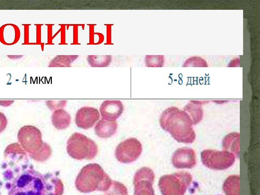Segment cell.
<instances>
[{
	"label": "cell",
	"instance_id": "obj_1",
	"mask_svg": "<svg viewBox=\"0 0 260 195\" xmlns=\"http://www.w3.org/2000/svg\"><path fill=\"white\" fill-rule=\"evenodd\" d=\"M13 172L6 171L5 178L8 195H62L61 180L51 174L42 175L33 168L23 165Z\"/></svg>",
	"mask_w": 260,
	"mask_h": 195
},
{
	"label": "cell",
	"instance_id": "obj_2",
	"mask_svg": "<svg viewBox=\"0 0 260 195\" xmlns=\"http://www.w3.org/2000/svg\"><path fill=\"white\" fill-rule=\"evenodd\" d=\"M159 123L161 128L178 142L191 143L196 139L193 122L184 110L175 107L168 108L161 113Z\"/></svg>",
	"mask_w": 260,
	"mask_h": 195
},
{
	"label": "cell",
	"instance_id": "obj_3",
	"mask_svg": "<svg viewBox=\"0 0 260 195\" xmlns=\"http://www.w3.org/2000/svg\"><path fill=\"white\" fill-rule=\"evenodd\" d=\"M112 181L98 164H89L83 167L76 179V186L81 191H91L96 188L104 189Z\"/></svg>",
	"mask_w": 260,
	"mask_h": 195
},
{
	"label": "cell",
	"instance_id": "obj_4",
	"mask_svg": "<svg viewBox=\"0 0 260 195\" xmlns=\"http://www.w3.org/2000/svg\"><path fill=\"white\" fill-rule=\"evenodd\" d=\"M30 134H27L24 126L18 133V141L24 149L30 155H35L34 159L39 161L47 160L51 155L52 151L50 146L42 140L41 133L39 132L34 138L37 131V128L29 125Z\"/></svg>",
	"mask_w": 260,
	"mask_h": 195
},
{
	"label": "cell",
	"instance_id": "obj_5",
	"mask_svg": "<svg viewBox=\"0 0 260 195\" xmlns=\"http://www.w3.org/2000/svg\"><path fill=\"white\" fill-rule=\"evenodd\" d=\"M67 151L73 158L77 160L92 159L98 151L95 143L80 133H74L69 138Z\"/></svg>",
	"mask_w": 260,
	"mask_h": 195
},
{
	"label": "cell",
	"instance_id": "obj_6",
	"mask_svg": "<svg viewBox=\"0 0 260 195\" xmlns=\"http://www.w3.org/2000/svg\"><path fill=\"white\" fill-rule=\"evenodd\" d=\"M192 179L190 173L181 171L161 176L158 186L162 195H184Z\"/></svg>",
	"mask_w": 260,
	"mask_h": 195
},
{
	"label": "cell",
	"instance_id": "obj_7",
	"mask_svg": "<svg viewBox=\"0 0 260 195\" xmlns=\"http://www.w3.org/2000/svg\"><path fill=\"white\" fill-rule=\"evenodd\" d=\"M203 164L212 170H223L231 167L234 163L235 156L225 150L206 149L201 153Z\"/></svg>",
	"mask_w": 260,
	"mask_h": 195
},
{
	"label": "cell",
	"instance_id": "obj_8",
	"mask_svg": "<svg viewBox=\"0 0 260 195\" xmlns=\"http://www.w3.org/2000/svg\"><path fill=\"white\" fill-rule=\"evenodd\" d=\"M142 149V145L138 140L130 138L118 145L115 151V157L120 162L129 164L139 158Z\"/></svg>",
	"mask_w": 260,
	"mask_h": 195
},
{
	"label": "cell",
	"instance_id": "obj_9",
	"mask_svg": "<svg viewBox=\"0 0 260 195\" xmlns=\"http://www.w3.org/2000/svg\"><path fill=\"white\" fill-rule=\"evenodd\" d=\"M172 164L178 169H190L196 164V153L193 149L183 147L177 149L173 154Z\"/></svg>",
	"mask_w": 260,
	"mask_h": 195
},
{
	"label": "cell",
	"instance_id": "obj_10",
	"mask_svg": "<svg viewBox=\"0 0 260 195\" xmlns=\"http://www.w3.org/2000/svg\"><path fill=\"white\" fill-rule=\"evenodd\" d=\"M100 118L96 108L83 107L79 109L75 116V123L80 128L87 129L92 127Z\"/></svg>",
	"mask_w": 260,
	"mask_h": 195
},
{
	"label": "cell",
	"instance_id": "obj_11",
	"mask_svg": "<svg viewBox=\"0 0 260 195\" xmlns=\"http://www.w3.org/2000/svg\"><path fill=\"white\" fill-rule=\"evenodd\" d=\"M124 106L119 100H106L101 105L100 114L103 119L115 121L122 114Z\"/></svg>",
	"mask_w": 260,
	"mask_h": 195
},
{
	"label": "cell",
	"instance_id": "obj_12",
	"mask_svg": "<svg viewBox=\"0 0 260 195\" xmlns=\"http://www.w3.org/2000/svg\"><path fill=\"white\" fill-rule=\"evenodd\" d=\"M20 38V30L13 24H6L0 28V41L7 45L16 43Z\"/></svg>",
	"mask_w": 260,
	"mask_h": 195
},
{
	"label": "cell",
	"instance_id": "obj_13",
	"mask_svg": "<svg viewBox=\"0 0 260 195\" xmlns=\"http://www.w3.org/2000/svg\"><path fill=\"white\" fill-rule=\"evenodd\" d=\"M117 123L101 119L96 124L94 131L96 135L101 138H108L113 136L116 132Z\"/></svg>",
	"mask_w": 260,
	"mask_h": 195
},
{
	"label": "cell",
	"instance_id": "obj_14",
	"mask_svg": "<svg viewBox=\"0 0 260 195\" xmlns=\"http://www.w3.org/2000/svg\"><path fill=\"white\" fill-rule=\"evenodd\" d=\"M206 103L204 101H191L185 106L184 111L189 115L193 124H197L202 120L203 117L202 105Z\"/></svg>",
	"mask_w": 260,
	"mask_h": 195
},
{
	"label": "cell",
	"instance_id": "obj_15",
	"mask_svg": "<svg viewBox=\"0 0 260 195\" xmlns=\"http://www.w3.org/2000/svg\"><path fill=\"white\" fill-rule=\"evenodd\" d=\"M71 116L63 109L55 110L52 115L53 125L58 129H64L70 124Z\"/></svg>",
	"mask_w": 260,
	"mask_h": 195
},
{
	"label": "cell",
	"instance_id": "obj_16",
	"mask_svg": "<svg viewBox=\"0 0 260 195\" xmlns=\"http://www.w3.org/2000/svg\"><path fill=\"white\" fill-rule=\"evenodd\" d=\"M240 135L238 133H232L226 135L222 141V146L224 150L239 155Z\"/></svg>",
	"mask_w": 260,
	"mask_h": 195
},
{
	"label": "cell",
	"instance_id": "obj_17",
	"mask_svg": "<svg viewBox=\"0 0 260 195\" xmlns=\"http://www.w3.org/2000/svg\"><path fill=\"white\" fill-rule=\"evenodd\" d=\"M239 186V176L231 175L224 182L223 190L225 195H240Z\"/></svg>",
	"mask_w": 260,
	"mask_h": 195
},
{
	"label": "cell",
	"instance_id": "obj_18",
	"mask_svg": "<svg viewBox=\"0 0 260 195\" xmlns=\"http://www.w3.org/2000/svg\"><path fill=\"white\" fill-rule=\"evenodd\" d=\"M153 179H141L134 182L135 195H155L152 187Z\"/></svg>",
	"mask_w": 260,
	"mask_h": 195
},
{
	"label": "cell",
	"instance_id": "obj_19",
	"mask_svg": "<svg viewBox=\"0 0 260 195\" xmlns=\"http://www.w3.org/2000/svg\"><path fill=\"white\" fill-rule=\"evenodd\" d=\"M79 56L78 55H58L49 63V67H69Z\"/></svg>",
	"mask_w": 260,
	"mask_h": 195
},
{
	"label": "cell",
	"instance_id": "obj_20",
	"mask_svg": "<svg viewBox=\"0 0 260 195\" xmlns=\"http://www.w3.org/2000/svg\"><path fill=\"white\" fill-rule=\"evenodd\" d=\"M112 59V56L110 55H89L87 57L89 64L92 67H107L111 62Z\"/></svg>",
	"mask_w": 260,
	"mask_h": 195
},
{
	"label": "cell",
	"instance_id": "obj_21",
	"mask_svg": "<svg viewBox=\"0 0 260 195\" xmlns=\"http://www.w3.org/2000/svg\"><path fill=\"white\" fill-rule=\"evenodd\" d=\"M145 65L148 67H161L165 62L164 55H147L145 58Z\"/></svg>",
	"mask_w": 260,
	"mask_h": 195
},
{
	"label": "cell",
	"instance_id": "obj_22",
	"mask_svg": "<svg viewBox=\"0 0 260 195\" xmlns=\"http://www.w3.org/2000/svg\"><path fill=\"white\" fill-rule=\"evenodd\" d=\"M183 67H207L208 64L205 59L200 56H192L185 60Z\"/></svg>",
	"mask_w": 260,
	"mask_h": 195
},
{
	"label": "cell",
	"instance_id": "obj_23",
	"mask_svg": "<svg viewBox=\"0 0 260 195\" xmlns=\"http://www.w3.org/2000/svg\"><path fill=\"white\" fill-rule=\"evenodd\" d=\"M67 103V101H46V104L48 108L50 109H62V108L66 106Z\"/></svg>",
	"mask_w": 260,
	"mask_h": 195
},
{
	"label": "cell",
	"instance_id": "obj_24",
	"mask_svg": "<svg viewBox=\"0 0 260 195\" xmlns=\"http://www.w3.org/2000/svg\"><path fill=\"white\" fill-rule=\"evenodd\" d=\"M8 121L5 114L0 112V133H1L6 127Z\"/></svg>",
	"mask_w": 260,
	"mask_h": 195
}]
</instances>
